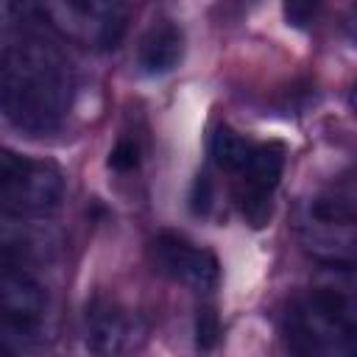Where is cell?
Masks as SVG:
<instances>
[{
    "label": "cell",
    "mask_w": 357,
    "mask_h": 357,
    "mask_svg": "<svg viewBox=\"0 0 357 357\" xmlns=\"http://www.w3.org/2000/svg\"><path fill=\"white\" fill-rule=\"evenodd\" d=\"M142 326L139 321L112 304V301H98L86 310V346L100 354H126L139 346Z\"/></svg>",
    "instance_id": "ba28073f"
},
{
    "label": "cell",
    "mask_w": 357,
    "mask_h": 357,
    "mask_svg": "<svg viewBox=\"0 0 357 357\" xmlns=\"http://www.w3.org/2000/svg\"><path fill=\"white\" fill-rule=\"evenodd\" d=\"M357 304L351 268H329V276L293 298L284 312V340L298 354L340 357L354 351Z\"/></svg>",
    "instance_id": "7a4b0ae2"
},
{
    "label": "cell",
    "mask_w": 357,
    "mask_h": 357,
    "mask_svg": "<svg viewBox=\"0 0 357 357\" xmlns=\"http://www.w3.org/2000/svg\"><path fill=\"white\" fill-rule=\"evenodd\" d=\"M184 56V31L176 22H156L145 31L137 47V67L142 75H167Z\"/></svg>",
    "instance_id": "30bf717a"
},
{
    "label": "cell",
    "mask_w": 357,
    "mask_h": 357,
    "mask_svg": "<svg viewBox=\"0 0 357 357\" xmlns=\"http://www.w3.org/2000/svg\"><path fill=\"white\" fill-rule=\"evenodd\" d=\"M301 248L326 268H351L354 262V201L351 192L321 190L310 195L296 218Z\"/></svg>",
    "instance_id": "3957f363"
},
{
    "label": "cell",
    "mask_w": 357,
    "mask_h": 357,
    "mask_svg": "<svg viewBox=\"0 0 357 357\" xmlns=\"http://www.w3.org/2000/svg\"><path fill=\"white\" fill-rule=\"evenodd\" d=\"M284 170V148L279 142H254L245 165L231 173L237 181V204L251 220V226H262L271 215V198Z\"/></svg>",
    "instance_id": "8992f818"
},
{
    "label": "cell",
    "mask_w": 357,
    "mask_h": 357,
    "mask_svg": "<svg viewBox=\"0 0 357 357\" xmlns=\"http://www.w3.org/2000/svg\"><path fill=\"white\" fill-rule=\"evenodd\" d=\"M251 151H254V139L231 131L229 126H220L209 139V156L223 173H237L251 156Z\"/></svg>",
    "instance_id": "7c38bea8"
},
{
    "label": "cell",
    "mask_w": 357,
    "mask_h": 357,
    "mask_svg": "<svg viewBox=\"0 0 357 357\" xmlns=\"http://www.w3.org/2000/svg\"><path fill=\"white\" fill-rule=\"evenodd\" d=\"M39 20L61 39L103 50L126 33V0H28Z\"/></svg>",
    "instance_id": "277c9868"
},
{
    "label": "cell",
    "mask_w": 357,
    "mask_h": 357,
    "mask_svg": "<svg viewBox=\"0 0 357 357\" xmlns=\"http://www.w3.org/2000/svg\"><path fill=\"white\" fill-rule=\"evenodd\" d=\"M324 0H282V11H284V20L290 28H310L321 11Z\"/></svg>",
    "instance_id": "5bb4252c"
},
{
    "label": "cell",
    "mask_w": 357,
    "mask_h": 357,
    "mask_svg": "<svg viewBox=\"0 0 357 357\" xmlns=\"http://www.w3.org/2000/svg\"><path fill=\"white\" fill-rule=\"evenodd\" d=\"M0 315L14 318L31 329H39L45 315L42 284L14 259L0 257Z\"/></svg>",
    "instance_id": "9c48e42d"
},
{
    "label": "cell",
    "mask_w": 357,
    "mask_h": 357,
    "mask_svg": "<svg viewBox=\"0 0 357 357\" xmlns=\"http://www.w3.org/2000/svg\"><path fill=\"white\" fill-rule=\"evenodd\" d=\"M36 248H39V240L33 226L28 223V215L0 206V257L22 265V259H28Z\"/></svg>",
    "instance_id": "8fae6325"
},
{
    "label": "cell",
    "mask_w": 357,
    "mask_h": 357,
    "mask_svg": "<svg viewBox=\"0 0 357 357\" xmlns=\"http://www.w3.org/2000/svg\"><path fill=\"white\" fill-rule=\"evenodd\" d=\"M153 262L165 276L190 287L192 293H212L220 279L215 254L187 240L184 234L162 231L153 240Z\"/></svg>",
    "instance_id": "52a82bcc"
},
{
    "label": "cell",
    "mask_w": 357,
    "mask_h": 357,
    "mask_svg": "<svg viewBox=\"0 0 357 357\" xmlns=\"http://www.w3.org/2000/svg\"><path fill=\"white\" fill-rule=\"evenodd\" d=\"M75 75L59 45L20 36L0 50V114L28 137L56 134L73 106Z\"/></svg>",
    "instance_id": "6da1fadb"
},
{
    "label": "cell",
    "mask_w": 357,
    "mask_h": 357,
    "mask_svg": "<svg viewBox=\"0 0 357 357\" xmlns=\"http://www.w3.org/2000/svg\"><path fill=\"white\" fill-rule=\"evenodd\" d=\"M64 195V178L50 162L20 156L0 145V206L28 218L50 215Z\"/></svg>",
    "instance_id": "5b68a950"
},
{
    "label": "cell",
    "mask_w": 357,
    "mask_h": 357,
    "mask_svg": "<svg viewBox=\"0 0 357 357\" xmlns=\"http://www.w3.org/2000/svg\"><path fill=\"white\" fill-rule=\"evenodd\" d=\"M33 335H36V329H31L14 318L0 315V354H14V351L28 349Z\"/></svg>",
    "instance_id": "4fadbf2b"
}]
</instances>
